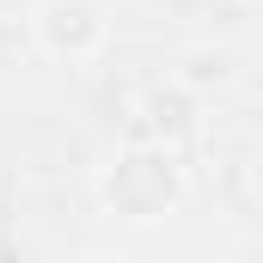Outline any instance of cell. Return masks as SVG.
Wrapping results in <instances>:
<instances>
[{"instance_id":"6da1fadb","label":"cell","mask_w":263,"mask_h":263,"mask_svg":"<svg viewBox=\"0 0 263 263\" xmlns=\"http://www.w3.org/2000/svg\"><path fill=\"white\" fill-rule=\"evenodd\" d=\"M98 196L123 220H159L184 196V172H178V159L165 147H129L98 172Z\"/></svg>"},{"instance_id":"7a4b0ae2","label":"cell","mask_w":263,"mask_h":263,"mask_svg":"<svg viewBox=\"0 0 263 263\" xmlns=\"http://www.w3.org/2000/svg\"><path fill=\"white\" fill-rule=\"evenodd\" d=\"M104 31L110 25L92 0H43V12H37V43L49 55H92L104 43Z\"/></svg>"},{"instance_id":"3957f363","label":"cell","mask_w":263,"mask_h":263,"mask_svg":"<svg viewBox=\"0 0 263 263\" xmlns=\"http://www.w3.org/2000/svg\"><path fill=\"white\" fill-rule=\"evenodd\" d=\"M73 263H129V257H117V251H86V257H73Z\"/></svg>"}]
</instances>
